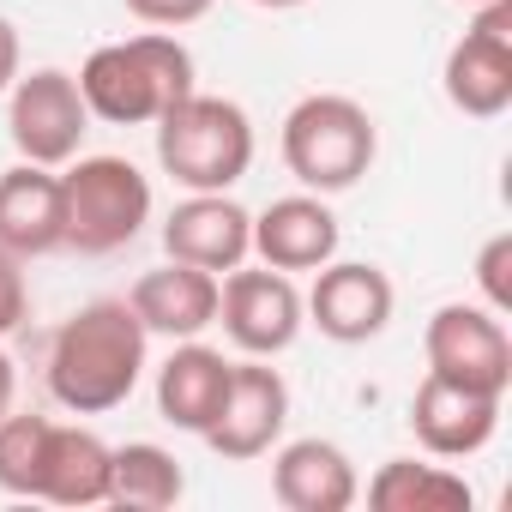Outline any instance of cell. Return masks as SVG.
<instances>
[{
	"label": "cell",
	"mask_w": 512,
	"mask_h": 512,
	"mask_svg": "<svg viewBox=\"0 0 512 512\" xmlns=\"http://www.w3.org/2000/svg\"><path fill=\"white\" fill-rule=\"evenodd\" d=\"M145 344L151 332L139 326L133 302H85L61 332L49 338V392L73 416H103L121 410L145 374Z\"/></svg>",
	"instance_id": "6da1fadb"
},
{
	"label": "cell",
	"mask_w": 512,
	"mask_h": 512,
	"mask_svg": "<svg viewBox=\"0 0 512 512\" xmlns=\"http://www.w3.org/2000/svg\"><path fill=\"white\" fill-rule=\"evenodd\" d=\"M73 79H79V97H85V109L97 121L145 127V121H157L163 109H175L193 91V55L169 31H145V37L91 49Z\"/></svg>",
	"instance_id": "7a4b0ae2"
},
{
	"label": "cell",
	"mask_w": 512,
	"mask_h": 512,
	"mask_svg": "<svg viewBox=\"0 0 512 512\" xmlns=\"http://www.w3.org/2000/svg\"><path fill=\"white\" fill-rule=\"evenodd\" d=\"M157 163L187 193H229L253 169V121L235 97L187 91L157 115Z\"/></svg>",
	"instance_id": "3957f363"
},
{
	"label": "cell",
	"mask_w": 512,
	"mask_h": 512,
	"mask_svg": "<svg viewBox=\"0 0 512 512\" xmlns=\"http://www.w3.org/2000/svg\"><path fill=\"white\" fill-rule=\"evenodd\" d=\"M278 151H284V169L308 193H350L380 157V127L356 97L314 91L284 115Z\"/></svg>",
	"instance_id": "277c9868"
},
{
	"label": "cell",
	"mask_w": 512,
	"mask_h": 512,
	"mask_svg": "<svg viewBox=\"0 0 512 512\" xmlns=\"http://www.w3.org/2000/svg\"><path fill=\"white\" fill-rule=\"evenodd\" d=\"M61 217L73 253H121L151 223V181L127 157H73L61 175Z\"/></svg>",
	"instance_id": "5b68a950"
},
{
	"label": "cell",
	"mask_w": 512,
	"mask_h": 512,
	"mask_svg": "<svg viewBox=\"0 0 512 512\" xmlns=\"http://www.w3.org/2000/svg\"><path fill=\"white\" fill-rule=\"evenodd\" d=\"M446 103L470 121H494L512 109V0H482L470 31L446 49L440 67Z\"/></svg>",
	"instance_id": "8992f818"
},
{
	"label": "cell",
	"mask_w": 512,
	"mask_h": 512,
	"mask_svg": "<svg viewBox=\"0 0 512 512\" xmlns=\"http://www.w3.org/2000/svg\"><path fill=\"white\" fill-rule=\"evenodd\" d=\"M422 356H428V374H440L452 386L494 392V398H506V386H512V338H506L500 314H488L476 302L434 308L428 332H422Z\"/></svg>",
	"instance_id": "52a82bcc"
},
{
	"label": "cell",
	"mask_w": 512,
	"mask_h": 512,
	"mask_svg": "<svg viewBox=\"0 0 512 512\" xmlns=\"http://www.w3.org/2000/svg\"><path fill=\"white\" fill-rule=\"evenodd\" d=\"M284 422H290V386H284V374L272 368V356H247V362H229L223 404H217V416H211V428L199 440L217 458L247 464V458H266L284 440Z\"/></svg>",
	"instance_id": "ba28073f"
},
{
	"label": "cell",
	"mask_w": 512,
	"mask_h": 512,
	"mask_svg": "<svg viewBox=\"0 0 512 512\" xmlns=\"http://www.w3.org/2000/svg\"><path fill=\"white\" fill-rule=\"evenodd\" d=\"M85 127H91V109H85L73 73L37 67V73H19V79H13L7 133H13V145H19L25 163H43V169L73 163L79 145H85Z\"/></svg>",
	"instance_id": "9c48e42d"
},
{
	"label": "cell",
	"mask_w": 512,
	"mask_h": 512,
	"mask_svg": "<svg viewBox=\"0 0 512 512\" xmlns=\"http://www.w3.org/2000/svg\"><path fill=\"white\" fill-rule=\"evenodd\" d=\"M217 320H223V332H229V344L241 350V356H284L296 338H302V326H308V314H302V290L290 284V272H272V266H260V272H223V284H217Z\"/></svg>",
	"instance_id": "30bf717a"
},
{
	"label": "cell",
	"mask_w": 512,
	"mask_h": 512,
	"mask_svg": "<svg viewBox=\"0 0 512 512\" xmlns=\"http://www.w3.org/2000/svg\"><path fill=\"white\" fill-rule=\"evenodd\" d=\"M392 308H398V290L368 260H326L314 272V290L302 296V314L332 344H368V338H380L392 326Z\"/></svg>",
	"instance_id": "8fae6325"
},
{
	"label": "cell",
	"mask_w": 512,
	"mask_h": 512,
	"mask_svg": "<svg viewBox=\"0 0 512 512\" xmlns=\"http://www.w3.org/2000/svg\"><path fill=\"white\" fill-rule=\"evenodd\" d=\"M163 253L199 272H235L253 253V211H241L229 193H187L163 217Z\"/></svg>",
	"instance_id": "7c38bea8"
},
{
	"label": "cell",
	"mask_w": 512,
	"mask_h": 512,
	"mask_svg": "<svg viewBox=\"0 0 512 512\" xmlns=\"http://www.w3.org/2000/svg\"><path fill=\"white\" fill-rule=\"evenodd\" d=\"M338 235L344 229H338L326 193H290L253 217V253L272 272H320L326 260H338Z\"/></svg>",
	"instance_id": "4fadbf2b"
},
{
	"label": "cell",
	"mask_w": 512,
	"mask_h": 512,
	"mask_svg": "<svg viewBox=\"0 0 512 512\" xmlns=\"http://www.w3.org/2000/svg\"><path fill=\"white\" fill-rule=\"evenodd\" d=\"M410 428H416V440H422L434 458H470V452H482V446L494 440V428H500V398L428 374V380L416 386V398H410Z\"/></svg>",
	"instance_id": "5bb4252c"
},
{
	"label": "cell",
	"mask_w": 512,
	"mask_h": 512,
	"mask_svg": "<svg viewBox=\"0 0 512 512\" xmlns=\"http://www.w3.org/2000/svg\"><path fill=\"white\" fill-rule=\"evenodd\" d=\"M272 494L290 512H350L356 494H362V482H356L350 452L314 434V440L278 446V458H272Z\"/></svg>",
	"instance_id": "9a60e30c"
},
{
	"label": "cell",
	"mask_w": 512,
	"mask_h": 512,
	"mask_svg": "<svg viewBox=\"0 0 512 512\" xmlns=\"http://www.w3.org/2000/svg\"><path fill=\"white\" fill-rule=\"evenodd\" d=\"M0 247L37 260V253L67 247V217H61V175L43 163H13L0 175Z\"/></svg>",
	"instance_id": "2e32d148"
},
{
	"label": "cell",
	"mask_w": 512,
	"mask_h": 512,
	"mask_svg": "<svg viewBox=\"0 0 512 512\" xmlns=\"http://www.w3.org/2000/svg\"><path fill=\"white\" fill-rule=\"evenodd\" d=\"M127 302H133V314H139L145 332L181 344V338H199L205 326H217V272L169 260V266L145 272Z\"/></svg>",
	"instance_id": "e0dca14e"
},
{
	"label": "cell",
	"mask_w": 512,
	"mask_h": 512,
	"mask_svg": "<svg viewBox=\"0 0 512 512\" xmlns=\"http://www.w3.org/2000/svg\"><path fill=\"white\" fill-rule=\"evenodd\" d=\"M223 386H229V356L199 338H181L175 356L157 368V416L181 434H205L223 404Z\"/></svg>",
	"instance_id": "ac0fdd59"
},
{
	"label": "cell",
	"mask_w": 512,
	"mask_h": 512,
	"mask_svg": "<svg viewBox=\"0 0 512 512\" xmlns=\"http://www.w3.org/2000/svg\"><path fill=\"white\" fill-rule=\"evenodd\" d=\"M109 458H115V446H103L91 428L49 422L37 500H49V506H103L109 500Z\"/></svg>",
	"instance_id": "d6986e66"
},
{
	"label": "cell",
	"mask_w": 512,
	"mask_h": 512,
	"mask_svg": "<svg viewBox=\"0 0 512 512\" xmlns=\"http://www.w3.org/2000/svg\"><path fill=\"white\" fill-rule=\"evenodd\" d=\"M368 506L374 512H470L476 494L458 470L446 464H416V458H392L374 470L368 482Z\"/></svg>",
	"instance_id": "ffe728a7"
},
{
	"label": "cell",
	"mask_w": 512,
	"mask_h": 512,
	"mask_svg": "<svg viewBox=\"0 0 512 512\" xmlns=\"http://www.w3.org/2000/svg\"><path fill=\"white\" fill-rule=\"evenodd\" d=\"M187 494L181 458L163 452L157 440H127L109 458V506H133V512H163Z\"/></svg>",
	"instance_id": "44dd1931"
},
{
	"label": "cell",
	"mask_w": 512,
	"mask_h": 512,
	"mask_svg": "<svg viewBox=\"0 0 512 512\" xmlns=\"http://www.w3.org/2000/svg\"><path fill=\"white\" fill-rule=\"evenodd\" d=\"M43 440H49V416H0V488L37 500V476H43Z\"/></svg>",
	"instance_id": "7402d4cb"
},
{
	"label": "cell",
	"mask_w": 512,
	"mask_h": 512,
	"mask_svg": "<svg viewBox=\"0 0 512 512\" xmlns=\"http://www.w3.org/2000/svg\"><path fill=\"white\" fill-rule=\"evenodd\" d=\"M476 290H482V308L488 314H512V229L488 235L482 253H476Z\"/></svg>",
	"instance_id": "603a6c76"
},
{
	"label": "cell",
	"mask_w": 512,
	"mask_h": 512,
	"mask_svg": "<svg viewBox=\"0 0 512 512\" xmlns=\"http://www.w3.org/2000/svg\"><path fill=\"white\" fill-rule=\"evenodd\" d=\"M25 314H31L25 260H19V253H7V247H0V338H7V332H19V326H25Z\"/></svg>",
	"instance_id": "cb8c5ba5"
},
{
	"label": "cell",
	"mask_w": 512,
	"mask_h": 512,
	"mask_svg": "<svg viewBox=\"0 0 512 512\" xmlns=\"http://www.w3.org/2000/svg\"><path fill=\"white\" fill-rule=\"evenodd\" d=\"M121 7L151 31H181V25H199L217 0H121Z\"/></svg>",
	"instance_id": "d4e9b609"
},
{
	"label": "cell",
	"mask_w": 512,
	"mask_h": 512,
	"mask_svg": "<svg viewBox=\"0 0 512 512\" xmlns=\"http://www.w3.org/2000/svg\"><path fill=\"white\" fill-rule=\"evenodd\" d=\"M13 79H19V31L13 19H0V91H13Z\"/></svg>",
	"instance_id": "484cf974"
},
{
	"label": "cell",
	"mask_w": 512,
	"mask_h": 512,
	"mask_svg": "<svg viewBox=\"0 0 512 512\" xmlns=\"http://www.w3.org/2000/svg\"><path fill=\"white\" fill-rule=\"evenodd\" d=\"M13 392H19V368H13V356L0 350V416L13 410Z\"/></svg>",
	"instance_id": "4316f807"
},
{
	"label": "cell",
	"mask_w": 512,
	"mask_h": 512,
	"mask_svg": "<svg viewBox=\"0 0 512 512\" xmlns=\"http://www.w3.org/2000/svg\"><path fill=\"white\" fill-rule=\"evenodd\" d=\"M253 7H266V13H290V7H308V0H253Z\"/></svg>",
	"instance_id": "83f0119b"
},
{
	"label": "cell",
	"mask_w": 512,
	"mask_h": 512,
	"mask_svg": "<svg viewBox=\"0 0 512 512\" xmlns=\"http://www.w3.org/2000/svg\"><path fill=\"white\" fill-rule=\"evenodd\" d=\"M464 7H482V0H464Z\"/></svg>",
	"instance_id": "f1b7e54d"
}]
</instances>
